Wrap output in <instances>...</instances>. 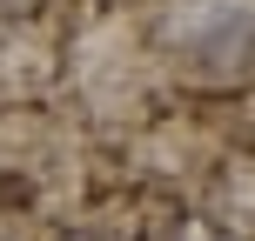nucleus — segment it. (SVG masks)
<instances>
[{"instance_id": "f257e3e1", "label": "nucleus", "mask_w": 255, "mask_h": 241, "mask_svg": "<svg viewBox=\"0 0 255 241\" xmlns=\"http://www.w3.org/2000/svg\"><path fill=\"white\" fill-rule=\"evenodd\" d=\"M67 241H88V235H67Z\"/></svg>"}]
</instances>
